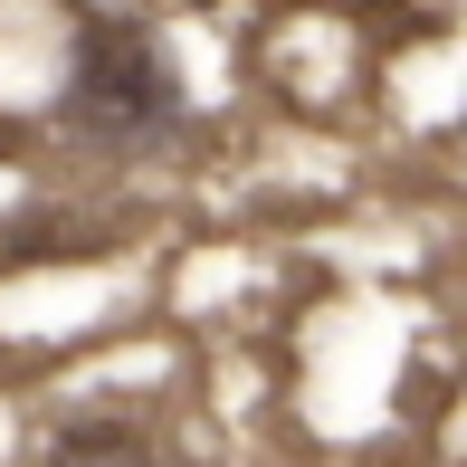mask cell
Listing matches in <instances>:
<instances>
[{
	"label": "cell",
	"instance_id": "7a4b0ae2",
	"mask_svg": "<svg viewBox=\"0 0 467 467\" xmlns=\"http://www.w3.org/2000/svg\"><path fill=\"white\" fill-rule=\"evenodd\" d=\"M48 467H162V458L134 420H67L48 439Z\"/></svg>",
	"mask_w": 467,
	"mask_h": 467
},
{
	"label": "cell",
	"instance_id": "6da1fadb",
	"mask_svg": "<svg viewBox=\"0 0 467 467\" xmlns=\"http://www.w3.org/2000/svg\"><path fill=\"white\" fill-rule=\"evenodd\" d=\"M57 115H67V134L115 143V153L153 143L162 124L182 115L172 57L153 48V29H143V19H115V10L77 19V38H67V96H57Z\"/></svg>",
	"mask_w": 467,
	"mask_h": 467
},
{
	"label": "cell",
	"instance_id": "3957f363",
	"mask_svg": "<svg viewBox=\"0 0 467 467\" xmlns=\"http://www.w3.org/2000/svg\"><path fill=\"white\" fill-rule=\"evenodd\" d=\"M77 248H87V239H77V229L67 220H0V267H29V258H77Z\"/></svg>",
	"mask_w": 467,
	"mask_h": 467
}]
</instances>
